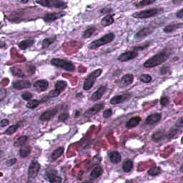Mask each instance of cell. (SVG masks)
<instances>
[{
  "label": "cell",
  "instance_id": "7c38bea8",
  "mask_svg": "<svg viewBox=\"0 0 183 183\" xmlns=\"http://www.w3.org/2000/svg\"><path fill=\"white\" fill-rule=\"evenodd\" d=\"M66 15L64 12H55V13H49L47 14L43 17V20L46 22H52L55 20L60 19L61 17H63Z\"/></svg>",
  "mask_w": 183,
  "mask_h": 183
},
{
  "label": "cell",
  "instance_id": "9c48e42d",
  "mask_svg": "<svg viewBox=\"0 0 183 183\" xmlns=\"http://www.w3.org/2000/svg\"><path fill=\"white\" fill-rule=\"evenodd\" d=\"M137 56H138V52L132 49V50L125 52H124L122 54V55H119L118 57V60L122 62H127V61L132 60L135 57H137Z\"/></svg>",
  "mask_w": 183,
  "mask_h": 183
},
{
  "label": "cell",
  "instance_id": "6da1fadb",
  "mask_svg": "<svg viewBox=\"0 0 183 183\" xmlns=\"http://www.w3.org/2000/svg\"><path fill=\"white\" fill-rule=\"evenodd\" d=\"M169 56V54L168 52L162 51L146 60L145 62L144 63V67L146 68H152V67H157L168 60Z\"/></svg>",
  "mask_w": 183,
  "mask_h": 183
},
{
  "label": "cell",
  "instance_id": "ac0fdd59",
  "mask_svg": "<svg viewBox=\"0 0 183 183\" xmlns=\"http://www.w3.org/2000/svg\"><path fill=\"white\" fill-rule=\"evenodd\" d=\"M106 90H107V87H106V86H101L100 87H99L98 89L92 94L91 96L92 100L94 102L99 100V99L102 98V97L103 94H105Z\"/></svg>",
  "mask_w": 183,
  "mask_h": 183
},
{
  "label": "cell",
  "instance_id": "681fc988",
  "mask_svg": "<svg viewBox=\"0 0 183 183\" xmlns=\"http://www.w3.org/2000/svg\"><path fill=\"white\" fill-rule=\"evenodd\" d=\"M168 70H169V69L168 67H163L161 69V70H160V72H161V74H162V75H164V74H166L167 73H168Z\"/></svg>",
  "mask_w": 183,
  "mask_h": 183
},
{
  "label": "cell",
  "instance_id": "30bf717a",
  "mask_svg": "<svg viewBox=\"0 0 183 183\" xmlns=\"http://www.w3.org/2000/svg\"><path fill=\"white\" fill-rule=\"evenodd\" d=\"M58 112L57 108H54V109H50L47 110L42 113L40 116V120L42 122H46V121H49L51 119H52L54 117L56 114V113Z\"/></svg>",
  "mask_w": 183,
  "mask_h": 183
},
{
  "label": "cell",
  "instance_id": "8d00e7d4",
  "mask_svg": "<svg viewBox=\"0 0 183 183\" xmlns=\"http://www.w3.org/2000/svg\"><path fill=\"white\" fill-rule=\"evenodd\" d=\"M162 173V169L160 167H155L150 169L148 172V173L151 176H157L159 175Z\"/></svg>",
  "mask_w": 183,
  "mask_h": 183
},
{
  "label": "cell",
  "instance_id": "e575fe53",
  "mask_svg": "<svg viewBox=\"0 0 183 183\" xmlns=\"http://www.w3.org/2000/svg\"><path fill=\"white\" fill-rule=\"evenodd\" d=\"M56 39V36H55V37H49V38H47V39H44V40H43L42 43V48L45 49V48H47V47H48L49 45L52 44L54 42H55Z\"/></svg>",
  "mask_w": 183,
  "mask_h": 183
},
{
  "label": "cell",
  "instance_id": "5bb4252c",
  "mask_svg": "<svg viewBox=\"0 0 183 183\" xmlns=\"http://www.w3.org/2000/svg\"><path fill=\"white\" fill-rule=\"evenodd\" d=\"M33 86L38 92H42L47 89L49 87V82L46 80H40L35 82Z\"/></svg>",
  "mask_w": 183,
  "mask_h": 183
},
{
  "label": "cell",
  "instance_id": "ba28073f",
  "mask_svg": "<svg viewBox=\"0 0 183 183\" xmlns=\"http://www.w3.org/2000/svg\"><path fill=\"white\" fill-rule=\"evenodd\" d=\"M40 169V164L37 160H32L29 164L28 168V178L29 179H35L39 173Z\"/></svg>",
  "mask_w": 183,
  "mask_h": 183
},
{
  "label": "cell",
  "instance_id": "7a4b0ae2",
  "mask_svg": "<svg viewBox=\"0 0 183 183\" xmlns=\"http://www.w3.org/2000/svg\"><path fill=\"white\" fill-rule=\"evenodd\" d=\"M114 34L113 32H110L105 36H103L102 37L99 38V39L97 40H94V42L90 43L88 47H89V49H95L99 47L103 46V45H105L108 44V43L112 42L114 40Z\"/></svg>",
  "mask_w": 183,
  "mask_h": 183
},
{
  "label": "cell",
  "instance_id": "5b68a950",
  "mask_svg": "<svg viewBox=\"0 0 183 183\" xmlns=\"http://www.w3.org/2000/svg\"><path fill=\"white\" fill-rule=\"evenodd\" d=\"M35 2L45 7H54L63 9V10L67 7V2L60 0H41V1H36Z\"/></svg>",
  "mask_w": 183,
  "mask_h": 183
},
{
  "label": "cell",
  "instance_id": "f1b7e54d",
  "mask_svg": "<svg viewBox=\"0 0 183 183\" xmlns=\"http://www.w3.org/2000/svg\"><path fill=\"white\" fill-rule=\"evenodd\" d=\"M96 30V27L94 26H90L85 29L84 32L82 33V37L87 39V38H89L94 33V31Z\"/></svg>",
  "mask_w": 183,
  "mask_h": 183
},
{
  "label": "cell",
  "instance_id": "4dcf8cb0",
  "mask_svg": "<svg viewBox=\"0 0 183 183\" xmlns=\"http://www.w3.org/2000/svg\"><path fill=\"white\" fill-rule=\"evenodd\" d=\"M31 150V148L30 146H24L22 147V148L19 150V155L20 157H26L30 154Z\"/></svg>",
  "mask_w": 183,
  "mask_h": 183
},
{
  "label": "cell",
  "instance_id": "ee69618b",
  "mask_svg": "<svg viewBox=\"0 0 183 183\" xmlns=\"http://www.w3.org/2000/svg\"><path fill=\"white\" fill-rule=\"evenodd\" d=\"M22 98L23 99L26 101H29L30 99L33 98L32 94H31L30 92H24L22 94Z\"/></svg>",
  "mask_w": 183,
  "mask_h": 183
},
{
  "label": "cell",
  "instance_id": "603a6c76",
  "mask_svg": "<svg viewBox=\"0 0 183 183\" xmlns=\"http://www.w3.org/2000/svg\"><path fill=\"white\" fill-rule=\"evenodd\" d=\"M109 157H110V161L114 164L119 163V162H120L122 160L121 155L119 154L118 152H116V151L110 152L109 154Z\"/></svg>",
  "mask_w": 183,
  "mask_h": 183
},
{
  "label": "cell",
  "instance_id": "e0dca14e",
  "mask_svg": "<svg viewBox=\"0 0 183 183\" xmlns=\"http://www.w3.org/2000/svg\"><path fill=\"white\" fill-rule=\"evenodd\" d=\"M104 106H105V105H104L103 103L97 104V105H94L92 107L89 108V109L85 112V116H88V117L93 116V115L97 114V113L100 112L101 110L103 109Z\"/></svg>",
  "mask_w": 183,
  "mask_h": 183
},
{
  "label": "cell",
  "instance_id": "2e32d148",
  "mask_svg": "<svg viewBox=\"0 0 183 183\" xmlns=\"http://www.w3.org/2000/svg\"><path fill=\"white\" fill-rule=\"evenodd\" d=\"M13 88L15 89L21 90L23 89H27L31 87V82L28 80H19L13 83Z\"/></svg>",
  "mask_w": 183,
  "mask_h": 183
},
{
  "label": "cell",
  "instance_id": "d590c367",
  "mask_svg": "<svg viewBox=\"0 0 183 183\" xmlns=\"http://www.w3.org/2000/svg\"><path fill=\"white\" fill-rule=\"evenodd\" d=\"M27 139H28V137H27V136H25V135L20 137L17 139V140L15 141L14 145L15 147H22V146H23L24 144L26 143L27 141Z\"/></svg>",
  "mask_w": 183,
  "mask_h": 183
},
{
  "label": "cell",
  "instance_id": "4316f807",
  "mask_svg": "<svg viewBox=\"0 0 183 183\" xmlns=\"http://www.w3.org/2000/svg\"><path fill=\"white\" fill-rule=\"evenodd\" d=\"M182 27V23L169 24V25L166 26L164 28V31L165 33H171L175 30H176V29L181 28Z\"/></svg>",
  "mask_w": 183,
  "mask_h": 183
},
{
  "label": "cell",
  "instance_id": "3957f363",
  "mask_svg": "<svg viewBox=\"0 0 183 183\" xmlns=\"http://www.w3.org/2000/svg\"><path fill=\"white\" fill-rule=\"evenodd\" d=\"M51 64L58 68H61L67 71H74L75 69V66L71 61L62 60V59L54 58L51 60Z\"/></svg>",
  "mask_w": 183,
  "mask_h": 183
},
{
  "label": "cell",
  "instance_id": "7bdbcfd3",
  "mask_svg": "<svg viewBox=\"0 0 183 183\" xmlns=\"http://www.w3.org/2000/svg\"><path fill=\"white\" fill-rule=\"evenodd\" d=\"M160 104H161L162 107H166V106L169 104V99L168 97L166 96L162 97L161 99H160Z\"/></svg>",
  "mask_w": 183,
  "mask_h": 183
},
{
  "label": "cell",
  "instance_id": "d4e9b609",
  "mask_svg": "<svg viewBox=\"0 0 183 183\" xmlns=\"http://www.w3.org/2000/svg\"><path fill=\"white\" fill-rule=\"evenodd\" d=\"M64 151V148L63 147H60L54 151V152L52 153L51 157H50V160L51 161H55L56 159H58L59 157H61L63 155Z\"/></svg>",
  "mask_w": 183,
  "mask_h": 183
},
{
  "label": "cell",
  "instance_id": "52a82bcc",
  "mask_svg": "<svg viewBox=\"0 0 183 183\" xmlns=\"http://www.w3.org/2000/svg\"><path fill=\"white\" fill-rule=\"evenodd\" d=\"M67 87V82L64 80H59L55 83V89L52 91L48 95L47 98L49 99L50 98H55L57 97L61 92L66 89Z\"/></svg>",
  "mask_w": 183,
  "mask_h": 183
},
{
  "label": "cell",
  "instance_id": "60d3db41",
  "mask_svg": "<svg viewBox=\"0 0 183 183\" xmlns=\"http://www.w3.org/2000/svg\"><path fill=\"white\" fill-rule=\"evenodd\" d=\"M150 42H146L145 44H144L143 45H139V46L135 47V48L133 49H134V50H135V51L138 52L139 50H142V49H146L147 47H148L149 46H150Z\"/></svg>",
  "mask_w": 183,
  "mask_h": 183
},
{
  "label": "cell",
  "instance_id": "7dc6e473",
  "mask_svg": "<svg viewBox=\"0 0 183 183\" xmlns=\"http://www.w3.org/2000/svg\"><path fill=\"white\" fill-rule=\"evenodd\" d=\"M6 95V89H4V88H2L1 89V92H0V98H1V99H0V100L2 101L3 100V99L5 98Z\"/></svg>",
  "mask_w": 183,
  "mask_h": 183
},
{
  "label": "cell",
  "instance_id": "ab89813d",
  "mask_svg": "<svg viewBox=\"0 0 183 183\" xmlns=\"http://www.w3.org/2000/svg\"><path fill=\"white\" fill-rule=\"evenodd\" d=\"M11 71L14 74L15 76H18V77H24V74L23 72H22L19 69H15V68H12L11 69Z\"/></svg>",
  "mask_w": 183,
  "mask_h": 183
},
{
  "label": "cell",
  "instance_id": "836d02e7",
  "mask_svg": "<svg viewBox=\"0 0 183 183\" xmlns=\"http://www.w3.org/2000/svg\"><path fill=\"white\" fill-rule=\"evenodd\" d=\"M154 2H155V0H142V1H139L136 2V3H135V6L137 8H140L142 7V6L153 4Z\"/></svg>",
  "mask_w": 183,
  "mask_h": 183
},
{
  "label": "cell",
  "instance_id": "277c9868",
  "mask_svg": "<svg viewBox=\"0 0 183 183\" xmlns=\"http://www.w3.org/2000/svg\"><path fill=\"white\" fill-rule=\"evenodd\" d=\"M102 72V69H98L91 72L87 76V77L85 80L84 85H83V89H84V90L87 91V90H89L93 87V85L96 82V79L100 76Z\"/></svg>",
  "mask_w": 183,
  "mask_h": 183
},
{
  "label": "cell",
  "instance_id": "44dd1931",
  "mask_svg": "<svg viewBox=\"0 0 183 183\" xmlns=\"http://www.w3.org/2000/svg\"><path fill=\"white\" fill-rule=\"evenodd\" d=\"M141 122V117L139 116L133 117L132 118L129 119V121L126 124V127L128 128H133L135 127L139 124Z\"/></svg>",
  "mask_w": 183,
  "mask_h": 183
},
{
  "label": "cell",
  "instance_id": "cb8c5ba5",
  "mask_svg": "<svg viewBox=\"0 0 183 183\" xmlns=\"http://www.w3.org/2000/svg\"><path fill=\"white\" fill-rule=\"evenodd\" d=\"M180 127H178V126H175V127L172 128L171 130L169 131L168 135H167V137L169 139L176 138V137L178 136L180 133L181 132V130L179 129Z\"/></svg>",
  "mask_w": 183,
  "mask_h": 183
},
{
  "label": "cell",
  "instance_id": "83f0119b",
  "mask_svg": "<svg viewBox=\"0 0 183 183\" xmlns=\"http://www.w3.org/2000/svg\"><path fill=\"white\" fill-rule=\"evenodd\" d=\"M114 17H113V15H108L103 18L101 21L102 25L104 27H107L111 25V24L114 22Z\"/></svg>",
  "mask_w": 183,
  "mask_h": 183
},
{
  "label": "cell",
  "instance_id": "f35d334b",
  "mask_svg": "<svg viewBox=\"0 0 183 183\" xmlns=\"http://www.w3.org/2000/svg\"><path fill=\"white\" fill-rule=\"evenodd\" d=\"M152 78L150 75H149L148 74H142V75L139 77V80L142 82L144 83H149L152 81Z\"/></svg>",
  "mask_w": 183,
  "mask_h": 183
},
{
  "label": "cell",
  "instance_id": "f6af8a7d",
  "mask_svg": "<svg viewBox=\"0 0 183 183\" xmlns=\"http://www.w3.org/2000/svg\"><path fill=\"white\" fill-rule=\"evenodd\" d=\"M112 114V110H106L105 112L103 113V117H105V118H109L110 117H111Z\"/></svg>",
  "mask_w": 183,
  "mask_h": 183
},
{
  "label": "cell",
  "instance_id": "484cf974",
  "mask_svg": "<svg viewBox=\"0 0 183 183\" xmlns=\"http://www.w3.org/2000/svg\"><path fill=\"white\" fill-rule=\"evenodd\" d=\"M35 43V40H23V41L20 42L19 43V49H22V50H25L29 47L32 46Z\"/></svg>",
  "mask_w": 183,
  "mask_h": 183
},
{
  "label": "cell",
  "instance_id": "74e56055",
  "mask_svg": "<svg viewBox=\"0 0 183 183\" xmlns=\"http://www.w3.org/2000/svg\"><path fill=\"white\" fill-rule=\"evenodd\" d=\"M19 127V124H17V125H12V126H10V127H9L7 130H6V135H11L12 134H14V133L16 132L18 130V128Z\"/></svg>",
  "mask_w": 183,
  "mask_h": 183
},
{
  "label": "cell",
  "instance_id": "816d5d0a",
  "mask_svg": "<svg viewBox=\"0 0 183 183\" xmlns=\"http://www.w3.org/2000/svg\"><path fill=\"white\" fill-rule=\"evenodd\" d=\"M81 114V111L80 110H77V111L75 112V113H74V116H75L76 117H79Z\"/></svg>",
  "mask_w": 183,
  "mask_h": 183
},
{
  "label": "cell",
  "instance_id": "f5cc1de1",
  "mask_svg": "<svg viewBox=\"0 0 183 183\" xmlns=\"http://www.w3.org/2000/svg\"><path fill=\"white\" fill-rule=\"evenodd\" d=\"M19 2H21V3H23V4H25V3H27L28 1H19Z\"/></svg>",
  "mask_w": 183,
  "mask_h": 183
},
{
  "label": "cell",
  "instance_id": "d6a6232c",
  "mask_svg": "<svg viewBox=\"0 0 183 183\" xmlns=\"http://www.w3.org/2000/svg\"><path fill=\"white\" fill-rule=\"evenodd\" d=\"M133 168V162L131 160H127L123 162V169L126 173H129Z\"/></svg>",
  "mask_w": 183,
  "mask_h": 183
},
{
  "label": "cell",
  "instance_id": "8992f818",
  "mask_svg": "<svg viewBox=\"0 0 183 183\" xmlns=\"http://www.w3.org/2000/svg\"><path fill=\"white\" fill-rule=\"evenodd\" d=\"M162 10L157 8L150 9V10H146L140 12H135L133 14L132 17L136 18V19H147V18H151L155 17L157 14L161 12Z\"/></svg>",
  "mask_w": 183,
  "mask_h": 183
},
{
  "label": "cell",
  "instance_id": "ffe728a7",
  "mask_svg": "<svg viewBox=\"0 0 183 183\" xmlns=\"http://www.w3.org/2000/svg\"><path fill=\"white\" fill-rule=\"evenodd\" d=\"M134 80V75L132 74H127L124 75L120 80L122 86H128L132 84Z\"/></svg>",
  "mask_w": 183,
  "mask_h": 183
},
{
  "label": "cell",
  "instance_id": "b9f144b4",
  "mask_svg": "<svg viewBox=\"0 0 183 183\" xmlns=\"http://www.w3.org/2000/svg\"><path fill=\"white\" fill-rule=\"evenodd\" d=\"M69 117V114L67 112H64L60 114V116L58 117V120L60 122H64L67 120Z\"/></svg>",
  "mask_w": 183,
  "mask_h": 183
},
{
  "label": "cell",
  "instance_id": "c3c4849f",
  "mask_svg": "<svg viewBox=\"0 0 183 183\" xmlns=\"http://www.w3.org/2000/svg\"><path fill=\"white\" fill-rule=\"evenodd\" d=\"M9 124H10V121H9L7 119H3L1 121V124H0V125H1L2 127H5V126H7Z\"/></svg>",
  "mask_w": 183,
  "mask_h": 183
},
{
  "label": "cell",
  "instance_id": "d6986e66",
  "mask_svg": "<svg viewBox=\"0 0 183 183\" xmlns=\"http://www.w3.org/2000/svg\"><path fill=\"white\" fill-rule=\"evenodd\" d=\"M153 30H154V29L150 28V27H145V28L142 29L136 34V35H135V38H137V39H142V38L145 37L147 36L150 35V34L152 32Z\"/></svg>",
  "mask_w": 183,
  "mask_h": 183
},
{
  "label": "cell",
  "instance_id": "bcb514c9",
  "mask_svg": "<svg viewBox=\"0 0 183 183\" xmlns=\"http://www.w3.org/2000/svg\"><path fill=\"white\" fill-rule=\"evenodd\" d=\"M16 162H17V160H16L15 158H13V159H10V160H7V161H6V164L7 166L10 167V166L14 165V164L16 163Z\"/></svg>",
  "mask_w": 183,
  "mask_h": 183
},
{
  "label": "cell",
  "instance_id": "f907efd6",
  "mask_svg": "<svg viewBox=\"0 0 183 183\" xmlns=\"http://www.w3.org/2000/svg\"><path fill=\"white\" fill-rule=\"evenodd\" d=\"M176 16H177V17L179 18V19H182L183 18V9H181L179 12H177V14H176Z\"/></svg>",
  "mask_w": 183,
  "mask_h": 183
},
{
  "label": "cell",
  "instance_id": "1f68e13d",
  "mask_svg": "<svg viewBox=\"0 0 183 183\" xmlns=\"http://www.w3.org/2000/svg\"><path fill=\"white\" fill-rule=\"evenodd\" d=\"M42 103L41 100H38V99H32V100H29L27 104V107L29 108V109L33 110L37 108L38 106H39L40 104Z\"/></svg>",
  "mask_w": 183,
  "mask_h": 183
},
{
  "label": "cell",
  "instance_id": "8fae6325",
  "mask_svg": "<svg viewBox=\"0 0 183 183\" xmlns=\"http://www.w3.org/2000/svg\"><path fill=\"white\" fill-rule=\"evenodd\" d=\"M47 180L49 182H61L62 179L61 177H58L57 171L56 169H50L46 173V177Z\"/></svg>",
  "mask_w": 183,
  "mask_h": 183
},
{
  "label": "cell",
  "instance_id": "f546056e",
  "mask_svg": "<svg viewBox=\"0 0 183 183\" xmlns=\"http://www.w3.org/2000/svg\"><path fill=\"white\" fill-rule=\"evenodd\" d=\"M164 136V132L163 130H158L155 132L152 136V139L155 142H160L163 139Z\"/></svg>",
  "mask_w": 183,
  "mask_h": 183
},
{
  "label": "cell",
  "instance_id": "7402d4cb",
  "mask_svg": "<svg viewBox=\"0 0 183 183\" xmlns=\"http://www.w3.org/2000/svg\"><path fill=\"white\" fill-rule=\"evenodd\" d=\"M102 173H103V169L102 168V167L97 166L92 170L91 174H90V177H91L92 180L97 179V178L100 177Z\"/></svg>",
  "mask_w": 183,
  "mask_h": 183
},
{
  "label": "cell",
  "instance_id": "9a60e30c",
  "mask_svg": "<svg viewBox=\"0 0 183 183\" xmlns=\"http://www.w3.org/2000/svg\"><path fill=\"white\" fill-rule=\"evenodd\" d=\"M162 119V114L160 113H154L147 117L145 123L148 125H152L155 124L159 123Z\"/></svg>",
  "mask_w": 183,
  "mask_h": 183
},
{
  "label": "cell",
  "instance_id": "4fadbf2b",
  "mask_svg": "<svg viewBox=\"0 0 183 183\" xmlns=\"http://www.w3.org/2000/svg\"><path fill=\"white\" fill-rule=\"evenodd\" d=\"M130 97H131L130 94H121V95H117L110 99V102L111 105H119V104H122L124 102L127 101V99H130Z\"/></svg>",
  "mask_w": 183,
  "mask_h": 183
}]
</instances>
